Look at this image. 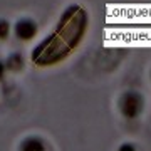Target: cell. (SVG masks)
Masks as SVG:
<instances>
[{"instance_id":"4","label":"cell","mask_w":151,"mask_h":151,"mask_svg":"<svg viewBox=\"0 0 151 151\" xmlns=\"http://www.w3.org/2000/svg\"><path fill=\"white\" fill-rule=\"evenodd\" d=\"M22 151H49V150L39 138H29V139L24 141Z\"/></svg>"},{"instance_id":"1","label":"cell","mask_w":151,"mask_h":151,"mask_svg":"<svg viewBox=\"0 0 151 151\" xmlns=\"http://www.w3.org/2000/svg\"><path fill=\"white\" fill-rule=\"evenodd\" d=\"M87 27H89L87 12L81 5L67 7L57 22L54 32L34 49V64L39 67H49L64 60L86 37Z\"/></svg>"},{"instance_id":"7","label":"cell","mask_w":151,"mask_h":151,"mask_svg":"<svg viewBox=\"0 0 151 151\" xmlns=\"http://www.w3.org/2000/svg\"><path fill=\"white\" fill-rule=\"evenodd\" d=\"M119 151H134V148L131 145H123L121 148H119Z\"/></svg>"},{"instance_id":"5","label":"cell","mask_w":151,"mask_h":151,"mask_svg":"<svg viewBox=\"0 0 151 151\" xmlns=\"http://www.w3.org/2000/svg\"><path fill=\"white\" fill-rule=\"evenodd\" d=\"M7 67H10V69H19V67H22V57L19 54L10 55L9 60H7Z\"/></svg>"},{"instance_id":"6","label":"cell","mask_w":151,"mask_h":151,"mask_svg":"<svg viewBox=\"0 0 151 151\" xmlns=\"http://www.w3.org/2000/svg\"><path fill=\"white\" fill-rule=\"evenodd\" d=\"M10 32V27H9V22L7 20H0V39H5Z\"/></svg>"},{"instance_id":"2","label":"cell","mask_w":151,"mask_h":151,"mask_svg":"<svg viewBox=\"0 0 151 151\" xmlns=\"http://www.w3.org/2000/svg\"><path fill=\"white\" fill-rule=\"evenodd\" d=\"M143 109V97L138 92H126L121 99V111L126 118H136Z\"/></svg>"},{"instance_id":"3","label":"cell","mask_w":151,"mask_h":151,"mask_svg":"<svg viewBox=\"0 0 151 151\" xmlns=\"http://www.w3.org/2000/svg\"><path fill=\"white\" fill-rule=\"evenodd\" d=\"M15 34L22 40H30L37 34V25H35V22L29 20V19H22L15 24Z\"/></svg>"},{"instance_id":"8","label":"cell","mask_w":151,"mask_h":151,"mask_svg":"<svg viewBox=\"0 0 151 151\" xmlns=\"http://www.w3.org/2000/svg\"><path fill=\"white\" fill-rule=\"evenodd\" d=\"M4 69H5V67H4V65L0 64V77H2V74H4Z\"/></svg>"}]
</instances>
